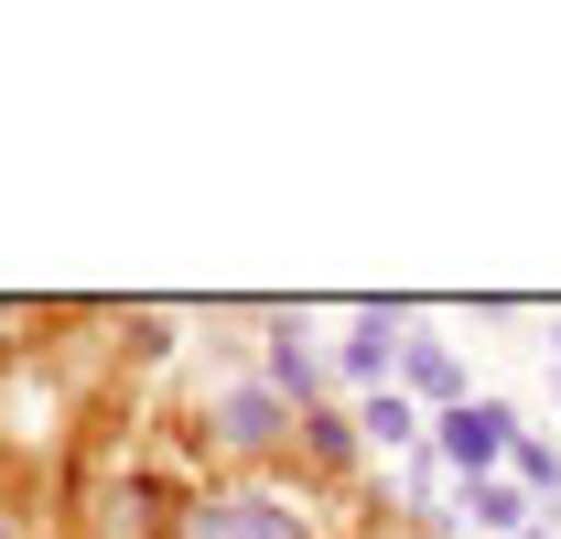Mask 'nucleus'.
Returning a JSON list of instances; mask_svg holds the SVG:
<instances>
[{"label":"nucleus","instance_id":"11","mask_svg":"<svg viewBox=\"0 0 561 539\" xmlns=\"http://www.w3.org/2000/svg\"><path fill=\"white\" fill-rule=\"evenodd\" d=\"M0 539H11V529H0Z\"/></svg>","mask_w":561,"mask_h":539},{"label":"nucleus","instance_id":"3","mask_svg":"<svg viewBox=\"0 0 561 539\" xmlns=\"http://www.w3.org/2000/svg\"><path fill=\"white\" fill-rule=\"evenodd\" d=\"M216 443H227V454H271L280 443V400L271 389H227V400H216Z\"/></svg>","mask_w":561,"mask_h":539},{"label":"nucleus","instance_id":"6","mask_svg":"<svg viewBox=\"0 0 561 539\" xmlns=\"http://www.w3.org/2000/svg\"><path fill=\"white\" fill-rule=\"evenodd\" d=\"M389 356H400V335H389V313H367V324L346 335V367H356V378H389Z\"/></svg>","mask_w":561,"mask_h":539},{"label":"nucleus","instance_id":"10","mask_svg":"<svg viewBox=\"0 0 561 539\" xmlns=\"http://www.w3.org/2000/svg\"><path fill=\"white\" fill-rule=\"evenodd\" d=\"M529 539H551V529H529Z\"/></svg>","mask_w":561,"mask_h":539},{"label":"nucleus","instance_id":"4","mask_svg":"<svg viewBox=\"0 0 561 539\" xmlns=\"http://www.w3.org/2000/svg\"><path fill=\"white\" fill-rule=\"evenodd\" d=\"M400 378H411L421 400L465 410V367H454V356H443V345H432V335H411V345H400Z\"/></svg>","mask_w":561,"mask_h":539},{"label":"nucleus","instance_id":"2","mask_svg":"<svg viewBox=\"0 0 561 539\" xmlns=\"http://www.w3.org/2000/svg\"><path fill=\"white\" fill-rule=\"evenodd\" d=\"M507 443H518V410H496V400H465V410H443V421H432V454L465 474V485H476V474H496V454H507Z\"/></svg>","mask_w":561,"mask_h":539},{"label":"nucleus","instance_id":"7","mask_svg":"<svg viewBox=\"0 0 561 539\" xmlns=\"http://www.w3.org/2000/svg\"><path fill=\"white\" fill-rule=\"evenodd\" d=\"M356 421H367V432H378V443H421V410L400 400V389H378V400L356 410Z\"/></svg>","mask_w":561,"mask_h":539},{"label":"nucleus","instance_id":"1","mask_svg":"<svg viewBox=\"0 0 561 539\" xmlns=\"http://www.w3.org/2000/svg\"><path fill=\"white\" fill-rule=\"evenodd\" d=\"M184 539H313L302 507H280L260 485H238V496H206V507H184Z\"/></svg>","mask_w":561,"mask_h":539},{"label":"nucleus","instance_id":"5","mask_svg":"<svg viewBox=\"0 0 561 539\" xmlns=\"http://www.w3.org/2000/svg\"><path fill=\"white\" fill-rule=\"evenodd\" d=\"M465 507L486 518V529H507V539H529V485H507V474H476L465 485Z\"/></svg>","mask_w":561,"mask_h":539},{"label":"nucleus","instance_id":"8","mask_svg":"<svg viewBox=\"0 0 561 539\" xmlns=\"http://www.w3.org/2000/svg\"><path fill=\"white\" fill-rule=\"evenodd\" d=\"M271 378H280V389H302V400H313V378H324V367H313V345H302V335H271Z\"/></svg>","mask_w":561,"mask_h":539},{"label":"nucleus","instance_id":"9","mask_svg":"<svg viewBox=\"0 0 561 539\" xmlns=\"http://www.w3.org/2000/svg\"><path fill=\"white\" fill-rule=\"evenodd\" d=\"M518 485H561V454H551V443H518Z\"/></svg>","mask_w":561,"mask_h":539}]
</instances>
